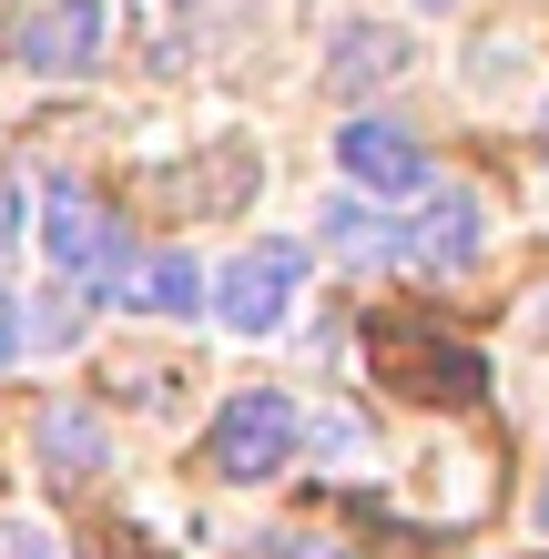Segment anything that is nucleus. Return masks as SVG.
I'll use <instances>...</instances> for the list:
<instances>
[{
  "label": "nucleus",
  "mask_w": 549,
  "mask_h": 559,
  "mask_svg": "<svg viewBox=\"0 0 549 559\" xmlns=\"http://www.w3.org/2000/svg\"><path fill=\"white\" fill-rule=\"evenodd\" d=\"M31 346V316H21V295L11 285H0V367H11V356Z\"/></svg>",
  "instance_id": "obj_11"
},
{
  "label": "nucleus",
  "mask_w": 549,
  "mask_h": 559,
  "mask_svg": "<svg viewBox=\"0 0 549 559\" xmlns=\"http://www.w3.org/2000/svg\"><path fill=\"white\" fill-rule=\"evenodd\" d=\"M539 530H549V488H539Z\"/></svg>",
  "instance_id": "obj_15"
},
{
  "label": "nucleus",
  "mask_w": 549,
  "mask_h": 559,
  "mask_svg": "<svg viewBox=\"0 0 549 559\" xmlns=\"http://www.w3.org/2000/svg\"><path fill=\"white\" fill-rule=\"evenodd\" d=\"M112 306H143V316H193V306H204V265H193L183 245H164V254H143V265H122Z\"/></svg>",
  "instance_id": "obj_7"
},
{
  "label": "nucleus",
  "mask_w": 549,
  "mask_h": 559,
  "mask_svg": "<svg viewBox=\"0 0 549 559\" xmlns=\"http://www.w3.org/2000/svg\"><path fill=\"white\" fill-rule=\"evenodd\" d=\"M315 224H326V245L346 254V265H386V254H397V224H386L367 193H336V204L315 214Z\"/></svg>",
  "instance_id": "obj_9"
},
{
  "label": "nucleus",
  "mask_w": 549,
  "mask_h": 559,
  "mask_svg": "<svg viewBox=\"0 0 549 559\" xmlns=\"http://www.w3.org/2000/svg\"><path fill=\"white\" fill-rule=\"evenodd\" d=\"M112 51V0H31L11 21V61L31 82H82Z\"/></svg>",
  "instance_id": "obj_1"
},
{
  "label": "nucleus",
  "mask_w": 549,
  "mask_h": 559,
  "mask_svg": "<svg viewBox=\"0 0 549 559\" xmlns=\"http://www.w3.org/2000/svg\"><path fill=\"white\" fill-rule=\"evenodd\" d=\"M41 245H51V265L72 275V285H92V295H112V285H122V265H133V254H122V235L103 224V204H92V193H72V183L51 193Z\"/></svg>",
  "instance_id": "obj_6"
},
{
  "label": "nucleus",
  "mask_w": 549,
  "mask_h": 559,
  "mask_svg": "<svg viewBox=\"0 0 549 559\" xmlns=\"http://www.w3.org/2000/svg\"><path fill=\"white\" fill-rule=\"evenodd\" d=\"M296 438H306V417L285 386H235L214 417V468L224 478H244V488H265L275 468H296Z\"/></svg>",
  "instance_id": "obj_2"
},
{
  "label": "nucleus",
  "mask_w": 549,
  "mask_h": 559,
  "mask_svg": "<svg viewBox=\"0 0 549 559\" xmlns=\"http://www.w3.org/2000/svg\"><path fill=\"white\" fill-rule=\"evenodd\" d=\"M326 72H336V92H377V82H397V72H407V41H397L386 21H346Z\"/></svg>",
  "instance_id": "obj_8"
},
{
  "label": "nucleus",
  "mask_w": 549,
  "mask_h": 559,
  "mask_svg": "<svg viewBox=\"0 0 549 559\" xmlns=\"http://www.w3.org/2000/svg\"><path fill=\"white\" fill-rule=\"evenodd\" d=\"M478 224H489V214H478V193L468 183H438V204H417L397 224V265H417V275H468L478 245H489Z\"/></svg>",
  "instance_id": "obj_5"
},
{
  "label": "nucleus",
  "mask_w": 549,
  "mask_h": 559,
  "mask_svg": "<svg viewBox=\"0 0 549 559\" xmlns=\"http://www.w3.org/2000/svg\"><path fill=\"white\" fill-rule=\"evenodd\" d=\"M0 559H61V539L41 530V519H21V509H0Z\"/></svg>",
  "instance_id": "obj_10"
},
{
  "label": "nucleus",
  "mask_w": 549,
  "mask_h": 559,
  "mask_svg": "<svg viewBox=\"0 0 549 559\" xmlns=\"http://www.w3.org/2000/svg\"><path fill=\"white\" fill-rule=\"evenodd\" d=\"M204 295H214L224 336H275V325L296 316V295H306V245H244Z\"/></svg>",
  "instance_id": "obj_3"
},
{
  "label": "nucleus",
  "mask_w": 549,
  "mask_h": 559,
  "mask_svg": "<svg viewBox=\"0 0 549 559\" xmlns=\"http://www.w3.org/2000/svg\"><path fill=\"white\" fill-rule=\"evenodd\" d=\"M265 549H275V559H346L336 539H315V530H285V539H265Z\"/></svg>",
  "instance_id": "obj_12"
},
{
  "label": "nucleus",
  "mask_w": 549,
  "mask_h": 559,
  "mask_svg": "<svg viewBox=\"0 0 549 559\" xmlns=\"http://www.w3.org/2000/svg\"><path fill=\"white\" fill-rule=\"evenodd\" d=\"M417 11H458V0H417Z\"/></svg>",
  "instance_id": "obj_14"
},
{
  "label": "nucleus",
  "mask_w": 549,
  "mask_h": 559,
  "mask_svg": "<svg viewBox=\"0 0 549 559\" xmlns=\"http://www.w3.org/2000/svg\"><path fill=\"white\" fill-rule=\"evenodd\" d=\"M539 122H549V112H539Z\"/></svg>",
  "instance_id": "obj_16"
},
{
  "label": "nucleus",
  "mask_w": 549,
  "mask_h": 559,
  "mask_svg": "<svg viewBox=\"0 0 549 559\" xmlns=\"http://www.w3.org/2000/svg\"><path fill=\"white\" fill-rule=\"evenodd\" d=\"M336 174L357 183V193H428V153H417L407 122L346 112V122H336Z\"/></svg>",
  "instance_id": "obj_4"
},
{
  "label": "nucleus",
  "mask_w": 549,
  "mask_h": 559,
  "mask_svg": "<svg viewBox=\"0 0 549 559\" xmlns=\"http://www.w3.org/2000/svg\"><path fill=\"white\" fill-rule=\"evenodd\" d=\"M21 214H31V193H21V183H0V254L21 245Z\"/></svg>",
  "instance_id": "obj_13"
}]
</instances>
